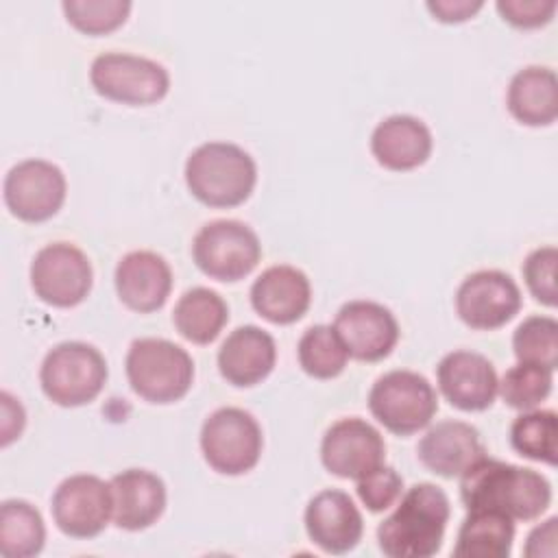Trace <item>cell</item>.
<instances>
[{
    "instance_id": "obj_38",
    "label": "cell",
    "mask_w": 558,
    "mask_h": 558,
    "mask_svg": "<svg viewBox=\"0 0 558 558\" xmlns=\"http://www.w3.org/2000/svg\"><path fill=\"white\" fill-rule=\"evenodd\" d=\"M2 399V445L7 447L24 427V408L9 392L0 395Z\"/></svg>"
},
{
    "instance_id": "obj_31",
    "label": "cell",
    "mask_w": 558,
    "mask_h": 558,
    "mask_svg": "<svg viewBox=\"0 0 558 558\" xmlns=\"http://www.w3.org/2000/svg\"><path fill=\"white\" fill-rule=\"evenodd\" d=\"M554 371L519 362L517 366L508 368L497 386L501 399L514 410H534L541 401H545L551 392Z\"/></svg>"
},
{
    "instance_id": "obj_34",
    "label": "cell",
    "mask_w": 558,
    "mask_h": 558,
    "mask_svg": "<svg viewBox=\"0 0 558 558\" xmlns=\"http://www.w3.org/2000/svg\"><path fill=\"white\" fill-rule=\"evenodd\" d=\"M357 497L371 512H381L390 508L403 490V477L392 466H377L371 473L355 480Z\"/></svg>"
},
{
    "instance_id": "obj_13",
    "label": "cell",
    "mask_w": 558,
    "mask_h": 558,
    "mask_svg": "<svg viewBox=\"0 0 558 558\" xmlns=\"http://www.w3.org/2000/svg\"><path fill=\"white\" fill-rule=\"evenodd\" d=\"M521 310V290L504 270H477L456 292V312L473 329H497Z\"/></svg>"
},
{
    "instance_id": "obj_23",
    "label": "cell",
    "mask_w": 558,
    "mask_h": 558,
    "mask_svg": "<svg viewBox=\"0 0 558 558\" xmlns=\"http://www.w3.org/2000/svg\"><path fill=\"white\" fill-rule=\"evenodd\" d=\"M371 150L377 163L388 170H412L427 161L432 153V133L418 118L395 113L375 126Z\"/></svg>"
},
{
    "instance_id": "obj_12",
    "label": "cell",
    "mask_w": 558,
    "mask_h": 558,
    "mask_svg": "<svg viewBox=\"0 0 558 558\" xmlns=\"http://www.w3.org/2000/svg\"><path fill=\"white\" fill-rule=\"evenodd\" d=\"M57 527L74 538L98 536L111 517V488L96 475L76 473L65 477L52 495Z\"/></svg>"
},
{
    "instance_id": "obj_22",
    "label": "cell",
    "mask_w": 558,
    "mask_h": 558,
    "mask_svg": "<svg viewBox=\"0 0 558 558\" xmlns=\"http://www.w3.org/2000/svg\"><path fill=\"white\" fill-rule=\"evenodd\" d=\"M277 347L268 331L255 325L233 329L218 351L220 375L240 388L255 386L266 379L275 366Z\"/></svg>"
},
{
    "instance_id": "obj_17",
    "label": "cell",
    "mask_w": 558,
    "mask_h": 558,
    "mask_svg": "<svg viewBox=\"0 0 558 558\" xmlns=\"http://www.w3.org/2000/svg\"><path fill=\"white\" fill-rule=\"evenodd\" d=\"M305 530L314 545L327 554L351 551L364 532L362 514L344 490L316 493L305 508Z\"/></svg>"
},
{
    "instance_id": "obj_6",
    "label": "cell",
    "mask_w": 558,
    "mask_h": 558,
    "mask_svg": "<svg viewBox=\"0 0 558 558\" xmlns=\"http://www.w3.org/2000/svg\"><path fill=\"white\" fill-rule=\"evenodd\" d=\"M368 408L388 432L410 436L429 425L438 410V397L427 377L399 368L375 379Z\"/></svg>"
},
{
    "instance_id": "obj_26",
    "label": "cell",
    "mask_w": 558,
    "mask_h": 558,
    "mask_svg": "<svg viewBox=\"0 0 558 558\" xmlns=\"http://www.w3.org/2000/svg\"><path fill=\"white\" fill-rule=\"evenodd\" d=\"M172 320L185 340L194 344H209L227 325L229 307L216 290L198 286L179 296Z\"/></svg>"
},
{
    "instance_id": "obj_28",
    "label": "cell",
    "mask_w": 558,
    "mask_h": 558,
    "mask_svg": "<svg viewBox=\"0 0 558 558\" xmlns=\"http://www.w3.org/2000/svg\"><path fill=\"white\" fill-rule=\"evenodd\" d=\"M510 442L523 458L556 464L558 416L554 410H525L512 421Z\"/></svg>"
},
{
    "instance_id": "obj_29",
    "label": "cell",
    "mask_w": 558,
    "mask_h": 558,
    "mask_svg": "<svg viewBox=\"0 0 558 558\" xmlns=\"http://www.w3.org/2000/svg\"><path fill=\"white\" fill-rule=\"evenodd\" d=\"M296 353L301 368L316 379H331L340 375L349 357L342 340L329 325H314L305 329Z\"/></svg>"
},
{
    "instance_id": "obj_2",
    "label": "cell",
    "mask_w": 558,
    "mask_h": 558,
    "mask_svg": "<svg viewBox=\"0 0 558 558\" xmlns=\"http://www.w3.org/2000/svg\"><path fill=\"white\" fill-rule=\"evenodd\" d=\"M449 499L440 486L418 482L377 527L379 549L390 558H429L440 551Z\"/></svg>"
},
{
    "instance_id": "obj_36",
    "label": "cell",
    "mask_w": 558,
    "mask_h": 558,
    "mask_svg": "<svg viewBox=\"0 0 558 558\" xmlns=\"http://www.w3.org/2000/svg\"><path fill=\"white\" fill-rule=\"evenodd\" d=\"M556 527H558V519L549 517L545 523L536 525L523 547V554L530 558H554L556 556Z\"/></svg>"
},
{
    "instance_id": "obj_1",
    "label": "cell",
    "mask_w": 558,
    "mask_h": 558,
    "mask_svg": "<svg viewBox=\"0 0 558 558\" xmlns=\"http://www.w3.org/2000/svg\"><path fill=\"white\" fill-rule=\"evenodd\" d=\"M460 499L466 510H495L512 521H530L547 510L551 486L534 469L482 456L460 475Z\"/></svg>"
},
{
    "instance_id": "obj_30",
    "label": "cell",
    "mask_w": 558,
    "mask_h": 558,
    "mask_svg": "<svg viewBox=\"0 0 558 558\" xmlns=\"http://www.w3.org/2000/svg\"><path fill=\"white\" fill-rule=\"evenodd\" d=\"M519 362L538 364L549 371L558 364V323L551 316H527L512 336Z\"/></svg>"
},
{
    "instance_id": "obj_19",
    "label": "cell",
    "mask_w": 558,
    "mask_h": 558,
    "mask_svg": "<svg viewBox=\"0 0 558 558\" xmlns=\"http://www.w3.org/2000/svg\"><path fill=\"white\" fill-rule=\"evenodd\" d=\"M113 279L120 301L140 314L159 310L172 290V270L153 251L126 253L118 262Z\"/></svg>"
},
{
    "instance_id": "obj_24",
    "label": "cell",
    "mask_w": 558,
    "mask_h": 558,
    "mask_svg": "<svg viewBox=\"0 0 558 558\" xmlns=\"http://www.w3.org/2000/svg\"><path fill=\"white\" fill-rule=\"evenodd\" d=\"M508 111L527 126H547L558 116L556 72L545 65L519 70L508 85Z\"/></svg>"
},
{
    "instance_id": "obj_25",
    "label": "cell",
    "mask_w": 558,
    "mask_h": 558,
    "mask_svg": "<svg viewBox=\"0 0 558 558\" xmlns=\"http://www.w3.org/2000/svg\"><path fill=\"white\" fill-rule=\"evenodd\" d=\"M514 541V523L495 510H469L464 517L453 556L456 558H506Z\"/></svg>"
},
{
    "instance_id": "obj_15",
    "label": "cell",
    "mask_w": 558,
    "mask_h": 558,
    "mask_svg": "<svg viewBox=\"0 0 558 558\" xmlns=\"http://www.w3.org/2000/svg\"><path fill=\"white\" fill-rule=\"evenodd\" d=\"M333 329L347 353L366 362L386 357L399 340V325L395 314L375 301L360 299L344 303L336 314Z\"/></svg>"
},
{
    "instance_id": "obj_20",
    "label": "cell",
    "mask_w": 558,
    "mask_h": 558,
    "mask_svg": "<svg viewBox=\"0 0 558 558\" xmlns=\"http://www.w3.org/2000/svg\"><path fill=\"white\" fill-rule=\"evenodd\" d=\"M310 301L312 288L307 275L288 264L266 268L251 286L255 312L275 325L299 320L307 312Z\"/></svg>"
},
{
    "instance_id": "obj_3",
    "label": "cell",
    "mask_w": 558,
    "mask_h": 558,
    "mask_svg": "<svg viewBox=\"0 0 558 558\" xmlns=\"http://www.w3.org/2000/svg\"><path fill=\"white\" fill-rule=\"evenodd\" d=\"M257 181L253 157L231 142H207L194 148L185 161V183L209 207H235L244 203Z\"/></svg>"
},
{
    "instance_id": "obj_27",
    "label": "cell",
    "mask_w": 558,
    "mask_h": 558,
    "mask_svg": "<svg viewBox=\"0 0 558 558\" xmlns=\"http://www.w3.org/2000/svg\"><path fill=\"white\" fill-rule=\"evenodd\" d=\"M46 541L39 510L24 499H7L0 506V554L4 558L37 556Z\"/></svg>"
},
{
    "instance_id": "obj_33",
    "label": "cell",
    "mask_w": 558,
    "mask_h": 558,
    "mask_svg": "<svg viewBox=\"0 0 558 558\" xmlns=\"http://www.w3.org/2000/svg\"><path fill=\"white\" fill-rule=\"evenodd\" d=\"M556 264H558V248L556 246H541L532 251L523 262V279L532 296L554 307L556 305Z\"/></svg>"
},
{
    "instance_id": "obj_9",
    "label": "cell",
    "mask_w": 558,
    "mask_h": 558,
    "mask_svg": "<svg viewBox=\"0 0 558 558\" xmlns=\"http://www.w3.org/2000/svg\"><path fill=\"white\" fill-rule=\"evenodd\" d=\"M89 81L94 89L122 105H153L168 94V70L146 57L131 52H102L92 61Z\"/></svg>"
},
{
    "instance_id": "obj_7",
    "label": "cell",
    "mask_w": 558,
    "mask_h": 558,
    "mask_svg": "<svg viewBox=\"0 0 558 558\" xmlns=\"http://www.w3.org/2000/svg\"><path fill=\"white\" fill-rule=\"evenodd\" d=\"M264 438L255 416L242 408L214 410L201 429V449L207 464L222 475L251 471L262 456Z\"/></svg>"
},
{
    "instance_id": "obj_32",
    "label": "cell",
    "mask_w": 558,
    "mask_h": 558,
    "mask_svg": "<svg viewBox=\"0 0 558 558\" xmlns=\"http://www.w3.org/2000/svg\"><path fill=\"white\" fill-rule=\"evenodd\" d=\"M61 7L68 22L87 35H102L122 26L131 11L129 0H65Z\"/></svg>"
},
{
    "instance_id": "obj_18",
    "label": "cell",
    "mask_w": 558,
    "mask_h": 558,
    "mask_svg": "<svg viewBox=\"0 0 558 558\" xmlns=\"http://www.w3.org/2000/svg\"><path fill=\"white\" fill-rule=\"evenodd\" d=\"M109 488L111 519L122 530H146L166 510V484L146 469H126L113 475Z\"/></svg>"
},
{
    "instance_id": "obj_14",
    "label": "cell",
    "mask_w": 558,
    "mask_h": 558,
    "mask_svg": "<svg viewBox=\"0 0 558 558\" xmlns=\"http://www.w3.org/2000/svg\"><path fill=\"white\" fill-rule=\"evenodd\" d=\"M386 442L381 434L364 418L349 416L331 423L320 442L325 469L344 480H360L381 466Z\"/></svg>"
},
{
    "instance_id": "obj_35",
    "label": "cell",
    "mask_w": 558,
    "mask_h": 558,
    "mask_svg": "<svg viewBox=\"0 0 558 558\" xmlns=\"http://www.w3.org/2000/svg\"><path fill=\"white\" fill-rule=\"evenodd\" d=\"M497 11L506 22L519 28H536L554 17V0H499Z\"/></svg>"
},
{
    "instance_id": "obj_4",
    "label": "cell",
    "mask_w": 558,
    "mask_h": 558,
    "mask_svg": "<svg viewBox=\"0 0 558 558\" xmlns=\"http://www.w3.org/2000/svg\"><path fill=\"white\" fill-rule=\"evenodd\" d=\"M126 377L135 395L150 403H172L194 379L190 353L166 338H137L126 351Z\"/></svg>"
},
{
    "instance_id": "obj_10",
    "label": "cell",
    "mask_w": 558,
    "mask_h": 558,
    "mask_svg": "<svg viewBox=\"0 0 558 558\" xmlns=\"http://www.w3.org/2000/svg\"><path fill=\"white\" fill-rule=\"evenodd\" d=\"M92 264L87 255L70 242H52L37 251L31 264V286L35 294L54 307H74L92 290Z\"/></svg>"
},
{
    "instance_id": "obj_16",
    "label": "cell",
    "mask_w": 558,
    "mask_h": 558,
    "mask_svg": "<svg viewBox=\"0 0 558 558\" xmlns=\"http://www.w3.org/2000/svg\"><path fill=\"white\" fill-rule=\"evenodd\" d=\"M438 388L445 399L464 412H482L497 397V373L488 357L475 351H451L436 368Z\"/></svg>"
},
{
    "instance_id": "obj_11",
    "label": "cell",
    "mask_w": 558,
    "mask_h": 558,
    "mask_svg": "<svg viewBox=\"0 0 558 558\" xmlns=\"http://www.w3.org/2000/svg\"><path fill=\"white\" fill-rule=\"evenodd\" d=\"M65 201V177L46 159H24L4 177V203L24 222L52 218Z\"/></svg>"
},
{
    "instance_id": "obj_37",
    "label": "cell",
    "mask_w": 558,
    "mask_h": 558,
    "mask_svg": "<svg viewBox=\"0 0 558 558\" xmlns=\"http://www.w3.org/2000/svg\"><path fill=\"white\" fill-rule=\"evenodd\" d=\"M427 9L436 15V20L440 22H462L469 20L475 11L482 9V2L475 0H429Z\"/></svg>"
},
{
    "instance_id": "obj_21",
    "label": "cell",
    "mask_w": 558,
    "mask_h": 558,
    "mask_svg": "<svg viewBox=\"0 0 558 558\" xmlns=\"http://www.w3.org/2000/svg\"><path fill=\"white\" fill-rule=\"evenodd\" d=\"M418 460L440 477L462 475L475 460L486 456L480 432L464 421L432 425L416 447Z\"/></svg>"
},
{
    "instance_id": "obj_8",
    "label": "cell",
    "mask_w": 558,
    "mask_h": 558,
    "mask_svg": "<svg viewBox=\"0 0 558 558\" xmlns=\"http://www.w3.org/2000/svg\"><path fill=\"white\" fill-rule=\"evenodd\" d=\"M194 264L211 279L238 281L246 277L262 257L257 233L231 218L203 225L192 240Z\"/></svg>"
},
{
    "instance_id": "obj_5",
    "label": "cell",
    "mask_w": 558,
    "mask_h": 558,
    "mask_svg": "<svg viewBox=\"0 0 558 558\" xmlns=\"http://www.w3.org/2000/svg\"><path fill=\"white\" fill-rule=\"evenodd\" d=\"M39 381L52 403L78 408L100 395L107 381V362L94 344L78 340L59 342L46 353Z\"/></svg>"
}]
</instances>
